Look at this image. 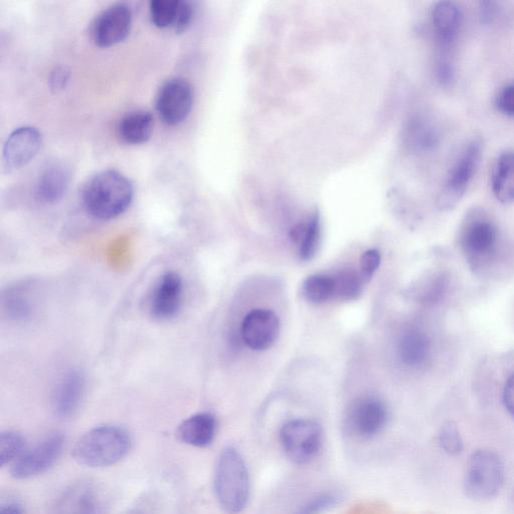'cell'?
I'll return each mask as SVG.
<instances>
[{
    "mask_svg": "<svg viewBox=\"0 0 514 514\" xmlns=\"http://www.w3.org/2000/svg\"><path fill=\"white\" fill-rule=\"evenodd\" d=\"M82 198L92 217L112 220L128 210L134 198V188L119 171L105 170L88 180Z\"/></svg>",
    "mask_w": 514,
    "mask_h": 514,
    "instance_id": "obj_1",
    "label": "cell"
},
{
    "mask_svg": "<svg viewBox=\"0 0 514 514\" xmlns=\"http://www.w3.org/2000/svg\"><path fill=\"white\" fill-rule=\"evenodd\" d=\"M214 491L220 507L228 514H239L247 505L249 473L242 455L234 446H226L218 456Z\"/></svg>",
    "mask_w": 514,
    "mask_h": 514,
    "instance_id": "obj_2",
    "label": "cell"
},
{
    "mask_svg": "<svg viewBox=\"0 0 514 514\" xmlns=\"http://www.w3.org/2000/svg\"><path fill=\"white\" fill-rule=\"evenodd\" d=\"M132 448V438L123 428L104 425L82 436L73 449L80 465L90 468L109 467L123 460Z\"/></svg>",
    "mask_w": 514,
    "mask_h": 514,
    "instance_id": "obj_3",
    "label": "cell"
},
{
    "mask_svg": "<svg viewBox=\"0 0 514 514\" xmlns=\"http://www.w3.org/2000/svg\"><path fill=\"white\" fill-rule=\"evenodd\" d=\"M504 480V464L497 453L479 449L470 456L464 476V489L470 498L488 500L495 497Z\"/></svg>",
    "mask_w": 514,
    "mask_h": 514,
    "instance_id": "obj_4",
    "label": "cell"
},
{
    "mask_svg": "<svg viewBox=\"0 0 514 514\" xmlns=\"http://www.w3.org/2000/svg\"><path fill=\"white\" fill-rule=\"evenodd\" d=\"M280 441L286 456L292 462L305 465L316 459L323 448V428L314 420H292L282 427Z\"/></svg>",
    "mask_w": 514,
    "mask_h": 514,
    "instance_id": "obj_5",
    "label": "cell"
},
{
    "mask_svg": "<svg viewBox=\"0 0 514 514\" xmlns=\"http://www.w3.org/2000/svg\"><path fill=\"white\" fill-rule=\"evenodd\" d=\"M481 156L482 142L474 139L462 151L447 176L438 198L441 209L449 210L459 203L476 174Z\"/></svg>",
    "mask_w": 514,
    "mask_h": 514,
    "instance_id": "obj_6",
    "label": "cell"
},
{
    "mask_svg": "<svg viewBox=\"0 0 514 514\" xmlns=\"http://www.w3.org/2000/svg\"><path fill=\"white\" fill-rule=\"evenodd\" d=\"M66 444L62 433L46 437L12 464L11 475L18 480H27L49 471L60 459Z\"/></svg>",
    "mask_w": 514,
    "mask_h": 514,
    "instance_id": "obj_7",
    "label": "cell"
},
{
    "mask_svg": "<svg viewBox=\"0 0 514 514\" xmlns=\"http://www.w3.org/2000/svg\"><path fill=\"white\" fill-rule=\"evenodd\" d=\"M191 85L179 78L167 81L159 90L156 109L161 120L170 126L182 123L189 116L193 106Z\"/></svg>",
    "mask_w": 514,
    "mask_h": 514,
    "instance_id": "obj_8",
    "label": "cell"
},
{
    "mask_svg": "<svg viewBox=\"0 0 514 514\" xmlns=\"http://www.w3.org/2000/svg\"><path fill=\"white\" fill-rule=\"evenodd\" d=\"M133 23L131 9L117 4L104 10L92 24L91 37L101 48L113 47L129 36Z\"/></svg>",
    "mask_w": 514,
    "mask_h": 514,
    "instance_id": "obj_9",
    "label": "cell"
},
{
    "mask_svg": "<svg viewBox=\"0 0 514 514\" xmlns=\"http://www.w3.org/2000/svg\"><path fill=\"white\" fill-rule=\"evenodd\" d=\"M388 421L386 405L376 397L358 399L350 408L348 425L351 432L361 439L379 435Z\"/></svg>",
    "mask_w": 514,
    "mask_h": 514,
    "instance_id": "obj_10",
    "label": "cell"
},
{
    "mask_svg": "<svg viewBox=\"0 0 514 514\" xmlns=\"http://www.w3.org/2000/svg\"><path fill=\"white\" fill-rule=\"evenodd\" d=\"M281 323L279 317L269 310H255L244 319L241 336L244 343L253 351H266L279 339Z\"/></svg>",
    "mask_w": 514,
    "mask_h": 514,
    "instance_id": "obj_11",
    "label": "cell"
},
{
    "mask_svg": "<svg viewBox=\"0 0 514 514\" xmlns=\"http://www.w3.org/2000/svg\"><path fill=\"white\" fill-rule=\"evenodd\" d=\"M43 145L41 132L31 126L15 130L7 139L3 151V165L12 172L27 166L40 152Z\"/></svg>",
    "mask_w": 514,
    "mask_h": 514,
    "instance_id": "obj_12",
    "label": "cell"
},
{
    "mask_svg": "<svg viewBox=\"0 0 514 514\" xmlns=\"http://www.w3.org/2000/svg\"><path fill=\"white\" fill-rule=\"evenodd\" d=\"M183 280L176 272L165 273L156 284L150 300L151 315L160 321L174 318L182 305Z\"/></svg>",
    "mask_w": 514,
    "mask_h": 514,
    "instance_id": "obj_13",
    "label": "cell"
},
{
    "mask_svg": "<svg viewBox=\"0 0 514 514\" xmlns=\"http://www.w3.org/2000/svg\"><path fill=\"white\" fill-rule=\"evenodd\" d=\"M431 18L441 53H449L462 30V10L455 3L440 2L434 6Z\"/></svg>",
    "mask_w": 514,
    "mask_h": 514,
    "instance_id": "obj_14",
    "label": "cell"
},
{
    "mask_svg": "<svg viewBox=\"0 0 514 514\" xmlns=\"http://www.w3.org/2000/svg\"><path fill=\"white\" fill-rule=\"evenodd\" d=\"M193 16L192 4L184 0H154L150 4L151 21L159 29L183 33L189 28Z\"/></svg>",
    "mask_w": 514,
    "mask_h": 514,
    "instance_id": "obj_15",
    "label": "cell"
},
{
    "mask_svg": "<svg viewBox=\"0 0 514 514\" xmlns=\"http://www.w3.org/2000/svg\"><path fill=\"white\" fill-rule=\"evenodd\" d=\"M217 433L216 418L210 413H197L180 423L177 438L184 444L196 448L209 447Z\"/></svg>",
    "mask_w": 514,
    "mask_h": 514,
    "instance_id": "obj_16",
    "label": "cell"
},
{
    "mask_svg": "<svg viewBox=\"0 0 514 514\" xmlns=\"http://www.w3.org/2000/svg\"><path fill=\"white\" fill-rule=\"evenodd\" d=\"M85 389L82 373L77 370L68 372L57 387L54 396V408L58 416L69 418L80 407Z\"/></svg>",
    "mask_w": 514,
    "mask_h": 514,
    "instance_id": "obj_17",
    "label": "cell"
},
{
    "mask_svg": "<svg viewBox=\"0 0 514 514\" xmlns=\"http://www.w3.org/2000/svg\"><path fill=\"white\" fill-rule=\"evenodd\" d=\"M496 226L488 220H475L467 225L462 237V244L467 253L475 259L488 256L497 243Z\"/></svg>",
    "mask_w": 514,
    "mask_h": 514,
    "instance_id": "obj_18",
    "label": "cell"
},
{
    "mask_svg": "<svg viewBox=\"0 0 514 514\" xmlns=\"http://www.w3.org/2000/svg\"><path fill=\"white\" fill-rule=\"evenodd\" d=\"M71 182L69 169L61 164L49 165L40 175L36 195L46 204L59 202L67 193Z\"/></svg>",
    "mask_w": 514,
    "mask_h": 514,
    "instance_id": "obj_19",
    "label": "cell"
},
{
    "mask_svg": "<svg viewBox=\"0 0 514 514\" xmlns=\"http://www.w3.org/2000/svg\"><path fill=\"white\" fill-rule=\"evenodd\" d=\"M491 187L500 203L514 202V151H506L498 157L491 175Z\"/></svg>",
    "mask_w": 514,
    "mask_h": 514,
    "instance_id": "obj_20",
    "label": "cell"
},
{
    "mask_svg": "<svg viewBox=\"0 0 514 514\" xmlns=\"http://www.w3.org/2000/svg\"><path fill=\"white\" fill-rule=\"evenodd\" d=\"M154 118L146 111H136L126 115L119 123L118 134L121 140L130 145L148 142L153 134Z\"/></svg>",
    "mask_w": 514,
    "mask_h": 514,
    "instance_id": "obj_21",
    "label": "cell"
},
{
    "mask_svg": "<svg viewBox=\"0 0 514 514\" xmlns=\"http://www.w3.org/2000/svg\"><path fill=\"white\" fill-rule=\"evenodd\" d=\"M291 237L299 249L303 261H311L317 254L321 240V222L318 213L312 215L305 223L293 228Z\"/></svg>",
    "mask_w": 514,
    "mask_h": 514,
    "instance_id": "obj_22",
    "label": "cell"
},
{
    "mask_svg": "<svg viewBox=\"0 0 514 514\" xmlns=\"http://www.w3.org/2000/svg\"><path fill=\"white\" fill-rule=\"evenodd\" d=\"M430 355V341L421 331H407L399 343V356L409 367H420L426 363Z\"/></svg>",
    "mask_w": 514,
    "mask_h": 514,
    "instance_id": "obj_23",
    "label": "cell"
},
{
    "mask_svg": "<svg viewBox=\"0 0 514 514\" xmlns=\"http://www.w3.org/2000/svg\"><path fill=\"white\" fill-rule=\"evenodd\" d=\"M406 141L413 151L426 153L438 146L439 134L429 122L416 118L407 127Z\"/></svg>",
    "mask_w": 514,
    "mask_h": 514,
    "instance_id": "obj_24",
    "label": "cell"
},
{
    "mask_svg": "<svg viewBox=\"0 0 514 514\" xmlns=\"http://www.w3.org/2000/svg\"><path fill=\"white\" fill-rule=\"evenodd\" d=\"M303 292L309 302L323 304L336 296L335 278L326 275L311 276L304 283Z\"/></svg>",
    "mask_w": 514,
    "mask_h": 514,
    "instance_id": "obj_25",
    "label": "cell"
},
{
    "mask_svg": "<svg viewBox=\"0 0 514 514\" xmlns=\"http://www.w3.org/2000/svg\"><path fill=\"white\" fill-rule=\"evenodd\" d=\"M340 500L339 492L324 490L305 499L289 514H322L335 507Z\"/></svg>",
    "mask_w": 514,
    "mask_h": 514,
    "instance_id": "obj_26",
    "label": "cell"
},
{
    "mask_svg": "<svg viewBox=\"0 0 514 514\" xmlns=\"http://www.w3.org/2000/svg\"><path fill=\"white\" fill-rule=\"evenodd\" d=\"M27 450L26 438L18 432L6 431L0 434V467L13 464Z\"/></svg>",
    "mask_w": 514,
    "mask_h": 514,
    "instance_id": "obj_27",
    "label": "cell"
},
{
    "mask_svg": "<svg viewBox=\"0 0 514 514\" xmlns=\"http://www.w3.org/2000/svg\"><path fill=\"white\" fill-rule=\"evenodd\" d=\"M5 303L8 314L17 320L29 318L34 304L29 296V291L23 287L9 292Z\"/></svg>",
    "mask_w": 514,
    "mask_h": 514,
    "instance_id": "obj_28",
    "label": "cell"
},
{
    "mask_svg": "<svg viewBox=\"0 0 514 514\" xmlns=\"http://www.w3.org/2000/svg\"><path fill=\"white\" fill-rule=\"evenodd\" d=\"M336 296L343 301H353L359 298L363 291V279L356 273L345 271L335 278Z\"/></svg>",
    "mask_w": 514,
    "mask_h": 514,
    "instance_id": "obj_29",
    "label": "cell"
},
{
    "mask_svg": "<svg viewBox=\"0 0 514 514\" xmlns=\"http://www.w3.org/2000/svg\"><path fill=\"white\" fill-rule=\"evenodd\" d=\"M440 447L450 456L460 455L464 445L460 431L453 422L445 423L438 436Z\"/></svg>",
    "mask_w": 514,
    "mask_h": 514,
    "instance_id": "obj_30",
    "label": "cell"
},
{
    "mask_svg": "<svg viewBox=\"0 0 514 514\" xmlns=\"http://www.w3.org/2000/svg\"><path fill=\"white\" fill-rule=\"evenodd\" d=\"M381 265V254L376 249H370L363 253L360 267L364 281H370Z\"/></svg>",
    "mask_w": 514,
    "mask_h": 514,
    "instance_id": "obj_31",
    "label": "cell"
},
{
    "mask_svg": "<svg viewBox=\"0 0 514 514\" xmlns=\"http://www.w3.org/2000/svg\"><path fill=\"white\" fill-rule=\"evenodd\" d=\"M455 71L447 53H440L436 63V77L442 86H449L454 81Z\"/></svg>",
    "mask_w": 514,
    "mask_h": 514,
    "instance_id": "obj_32",
    "label": "cell"
},
{
    "mask_svg": "<svg viewBox=\"0 0 514 514\" xmlns=\"http://www.w3.org/2000/svg\"><path fill=\"white\" fill-rule=\"evenodd\" d=\"M496 107L501 114L514 117V83L507 85L499 92Z\"/></svg>",
    "mask_w": 514,
    "mask_h": 514,
    "instance_id": "obj_33",
    "label": "cell"
},
{
    "mask_svg": "<svg viewBox=\"0 0 514 514\" xmlns=\"http://www.w3.org/2000/svg\"><path fill=\"white\" fill-rule=\"evenodd\" d=\"M498 6L493 2H483L480 3L479 7V17L482 24L488 25L491 24L497 16Z\"/></svg>",
    "mask_w": 514,
    "mask_h": 514,
    "instance_id": "obj_34",
    "label": "cell"
},
{
    "mask_svg": "<svg viewBox=\"0 0 514 514\" xmlns=\"http://www.w3.org/2000/svg\"><path fill=\"white\" fill-rule=\"evenodd\" d=\"M503 403L507 411L514 417V374L508 379L504 387Z\"/></svg>",
    "mask_w": 514,
    "mask_h": 514,
    "instance_id": "obj_35",
    "label": "cell"
},
{
    "mask_svg": "<svg viewBox=\"0 0 514 514\" xmlns=\"http://www.w3.org/2000/svg\"><path fill=\"white\" fill-rule=\"evenodd\" d=\"M69 74L62 68L56 69L51 76V86L55 90H62L66 87Z\"/></svg>",
    "mask_w": 514,
    "mask_h": 514,
    "instance_id": "obj_36",
    "label": "cell"
},
{
    "mask_svg": "<svg viewBox=\"0 0 514 514\" xmlns=\"http://www.w3.org/2000/svg\"><path fill=\"white\" fill-rule=\"evenodd\" d=\"M0 514H24V512L20 504L10 502L2 506V509H0Z\"/></svg>",
    "mask_w": 514,
    "mask_h": 514,
    "instance_id": "obj_37",
    "label": "cell"
}]
</instances>
